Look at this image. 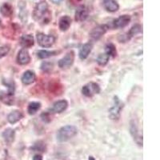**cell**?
<instances>
[{"mask_svg": "<svg viewBox=\"0 0 160 160\" xmlns=\"http://www.w3.org/2000/svg\"><path fill=\"white\" fill-rule=\"evenodd\" d=\"M23 118V114L20 111H13L10 113L8 116V122L11 124H15Z\"/></svg>", "mask_w": 160, "mask_h": 160, "instance_id": "obj_17", "label": "cell"}, {"mask_svg": "<svg viewBox=\"0 0 160 160\" xmlns=\"http://www.w3.org/2000/svg\"><path fill=\"white\" fill-rule=\"evenodd\" d=\"M0 13L4 17H11L13 15V8L10 3L5 2L0 8Z\"/></svg>", "mask_w": 160, "mask_h": 160, "instance_id": "obj_22", "label": "cell"}, {"mask_svg": "<svg viewBox=\"0 0 160 160\" xmlns=\"http://www.w3.org/2000/svg\"><path fill=\"white\" fill-rule=\"evenodd\" d=\"M88 160H95V158H94L93 156H89V158H88Z\"/></svg>", "mask_w": 160, "mask_h": 160, "instance_id": "obj_31", "label": "cell"}, {"mask_svg": "<svg viewBox=\"0 0 160 160\" xmlns=\"http://www.w3.org/2000/svg\"><path fill=\"white\" fill-rule=\"evenodd\" d=\"M123 108V103L117 96L114 97V104L109 110V117L113 120H118L120 118L121 111Z\"/></svg>", "mask_w": 160, "mask_h": 160, "instance_id": "obj_2", "label": "cell"}, {"mask_svg": "<svg viewBox=\"0 0 160 160\" xmlns=\"http://www.w3.org/2000/svg\"><path fill=\"white\" fill-rule=\"evenodd\" d=\"M71 25V18L68 15L61 17L58 21V28L61 31H67Z\"/></svg>", "mask_w": 160, "mask_h": 160, "instance_id": "obj_15", "label": "cell"}, {"mask_svg": "<svg viewBox=\"0 0 160 160\" xmlns=\"http://www.w3.org/2000/svg\"><path fill=\"white\" fill-rule=\"evenodd\" d=\"M15 131L11 128H8L2 132V138H3L4 141L7 144L10 145L15 140Z\"/></svg>", "mask_w": 160, "mask_h": 160, "instance_id": "obj_18", "label": "cell"}, {"mask_svg": "<svg viewBox=\"0 0 160 160\" xmlns=\"http://www.w3.org/2000/svg\"><path fill=\"white\" fill-rule=\"evenodd\" d=\"M35 79H36V75L35 73L32 71H25L21 78L22 82L24 85H30L35 82Z\"/></svg>", "mask_w": 160, "mask_h": 160, "instance_id": "obj_14", "label": "cell"}, {"mask_svg": "<svg viewBox=\"0 0 160 160\" xmlns=\"http://www.w3.org/2000/svg\"><path fill=\"white\" fill-rule=\"evenodd\" d=\"M41 108V103L38 102H30L28 108V112L29 115H34L38 112V110Z\"/></svg>", "mask_w": 160, "mask_h": 160, "instance_id": "obj_23", "label": "cell"}, {"mask_svg": "<svg viewBox=\"0 0 160 160\" xmlns=\"http://www.w3.org/2000/svg\"><path fill=\"white\" fill-rule=\"evenodd\" d=\"M48 4L46 1H42V2H38L35 6L34 11H33V18L34 19L38 21L40 20L44 15H46V13L48 12Z\"/></svg>", "mask_w": 160, "mask_h": 160, "instance_id": "obj_4", "label": "cell"}, {"mask_svg": "<svg viewBox=\"0 0 160 160\" xmlns=\"http://www.w3.org/2000/svg\"><path fill=\"white\" fill-rule=\"evenodd\" d=\"M32 160H42V156L41 155H35Z\"/></svg>", "mask_w": 160, "mask_h": 160, "instance_id": "obj_29", "label": "cell"}, {"mask_svg": "<svg viewBox=\"0 0 160 160\" xmlns=\"http://www.w3.org/2000/svg\"><path fill=\"white\" fill-rule=\"evenodd\" d=\"M31 62V56L27 49L22 48L20 50L17 55V62L20 65H27Z\"/></svg>", "mask_w": 160, "mask_h": 160, "instance_id": "obj_10", "label": "cell"}, {"mask_svg": "<svg viewBox=\"0 0 160 160\" xmlns=\"http://www.w3.org/2000/svg\"><path fill=\"white\" fill-rule=\"evenodd\" d=\"M131 133L132 135L133 138L135 140V142L139 146L142 147V138L139 135V131H138V128L135 124H131Z\"/></svg>", "mask_w": 160, "mask_h": 160, "instance_id": "obj_20", "label": "cell"}, {"mask_svg": "<svg viewBox=\"0 0 160 160\" xmlns=\"http://www.w3.org/2000/svg\"><path fill=\"white\" fill-rule=\"evenodd\" d=\"M34 38L31 35H22L20 38V45L25 49L31 48L34 45Z\"/></svg>", "mask_w": 160, "mask_h": 160, "instance_id": "obj_19", "label": "cell"}, {"mask_svg": "<svg viewBox=\"0 0 160 160\" xmlns=\"http://www.w3.org/2000/svg\"><path fill=\"white\" fill-rule=\"evenodd\" d=\"M89 15V10L85 6H80L75 11V20L77 22H83Z\"/></svg>", "mask_w": 160, "mask_h": 160, "instance_id": "obj_11", "label": "cell"}, {"mask_svg": "<svg viewBox=\"0 0 160 160\" xmlns=\"http://www.w3.org/2000/svg\"><path fill=\"white\" fill-rule=\"evenodd\" d=\"M141 32H142V26L139 25V24H135L130 29L127 35H121L118 38V40L120 41V42H125L131 39L133 36H135V35H138Z\"/></svg>", "mask_w": 160, "mask_h": 160, "instance_id": "obj_8", "label": "cell"}, {"mask_svg": "<svg viewBox=\"0 0 160 160\" xmlns=\"http://www.w3.org/2000/svg\"><path fill=\"white\" fill-rule=\"evenodd\" d=\"M75 52L73 51H69V52L65 55L62 58L58 61V67L62 69H66V68H70L75 61Z\"/></svg>", "mask_w": 160, "mask_h": 160, "instance_id": "obj_6", "label": "cell"}, {"mask_svg": "<svg viewBox=\"0 0 160 160\" xmlns=\"http://www.w3.org/2000/svg\"><path fill=\"white\" fill-rule=\"evenodd\" d=\"M131 17L128 15H123L118 17L115 20H114L113 22V25L114 28H117V29H120V28H123L128 25L131 22Z\"/></svg>", "mask_w": 160, "mask_h": 160, "instance_id": "obj_9", "label": "cell"}, {"mask_svg": "<svg viewBox=\"0 0 160 160\" xmlns=\"http://www.w3.org/2000/svg\"><path fill=\"white\" fill-rule=\"evenodd\" d=\"M56 54V51H46V50H41L37 53L38 58L40 59H45V58H48L51 56H54Z\"/></svg>", "mask_w": 160, "mask_h": 160, "instance_id": "obj_25", "label": "cell"}, {"mask_svg": "<svg viewBox=\"0 0 160 160\" xmlns=\"http://www.w3.org/2000/svg\"><path fill=\"white\" fill-rule=\"evenodd\" d=\"M50 1L54 4H59L60 2H62V0H50Z\"/></svg>", "mask_w": 160, "mask_h": 160, "instance_id": "obj_30", "label": "cell"}, {"mask_svg": "<svg viewBox=\"0 0 160 160\" xmlns=\"http://www.w3.org/2000/svg\"><path fill=\"white\" fill-rule=\"evenodd\" d=\"M108 30V25H99L97 26L96 28H95L90 33V37L91 39L97 41V40L100 39L104 35H105L107 31Z\"/></svg>", "mask_w": 160, "mask_h": 160, "instance_id": "obj_7", "label": "cell"}, {"mask_svg": "<svg viewBox=\"0 0 160 160\" xmlns=\"http://www.w3.org/2000/svg\"><path fill=\"white\" fill-rule=\"evenodd\" d=\"M53 64L49 62H42L41 65V69L44 71V72H49L52 70Z\"/></svg>", "mask_w": 160, "mask_h": 160, "instance_id": "obj_27", "label": "cell"}, {"mask_svg": "<svg viewBox=\"0 0 160 160\" xmlns=\"http://www.w3.org/2000/svg\"><path fill=\"white\" fill-rule=\"evenodd\" d=\"M36 39L38 45L44 48H51L55 42V38L53 35H45L43 33H38L36 35Z\"/></svg>", "mask_w": 160, "mask_h": 160, "instance_id": "obj_3", "label": "cell"}, {"mask_svg": "<svg viewBox=\"0 0 160 160\" xmlns=\"http://www.w3.org/2000/svg\"><path fill=\"white\" fill-rule=\"evenodd\" d=\"M1 23H2V22H1V20H0V27H1Z\"/></svg>", "mask_w": 160, "mask_h": 160, "instance_id": "obj_32", "label": "cell"}, {"mask_svg": "<svg viewBox=\"0 0 160 160\" xmlns=\"http://www.w3.org/2000/svg\"><path fill=\"white\" fill-rule=\"evenodd\" d=\"M10 47L8 45H5V46H2L0 48V58H3L5 57L6 55H8V53L10 51Z\"/></svg>", "mask_w": 160, "mask_h": 160, "instance_id": "obj_28", "label": "cell"}, {"mask_svg": "<svg viewBox=\"0 0 160 160\" xmlns=\"http://www.w3.org/2000/svg\"><path fill=\"white\" fill-rule=\"evenodd\" d=\"M106 54L109 55V57H112V58H115L117 55L116 51V48L115 46L113 43H108L107 44L105 48Z\"/></svg>", "mask_w": 160, "mask_h": 160, "instance_id": "obj_24", "label": "cell"}, {"mask_svg": "<svg viewBox=\"0 0 160 160\" xmlns=\"http://www.w3.org/2000/svg\"><path fill=\"white\" fill-rule=\"evenodd\" d=\"M68 107V102L67 100H59L57 101L55 103L53 104L52 108H51V112L55 113V114H59L65 111Z\"/></svg>", "mask_w": 160, "mask_h": 160, "instance_id": "obj_12", "label": "cell"}, {"mask_svg": "<svg viewBox=\"0 0 160 160\" xmlns=\"http://www.w3.org/2000/svg\"><path fill=\"white\" fill-rule=\"evenodd\" d=\"M100 92V87L96 82H89L82 88V95L87 97H93Z\"/></svg>", "mask_w": 160, "mask_h": 160, "instance_id": "obj_5", "label": "cell"}, {"mask_svg": "<svg viewBox=\"0 0 160 160\" xmlns=\"http://www.w3.org/2000/svg\"><path fill=\"white\" fill-rule=\"evenodd\" d=\"M78 133V130L75 126L67 125L58 130L57 133V140L58 142H63L71 139L75 136Z\"/></svg>", "mask_w": 160, "mask_h": 160, "instance_id": "obj_1", "label": "cell"}, {"mask_svg": "<svg viewBox=\"0 0 160 160\" xmlns=\"http://www.w3.org/2000/svg\"><path fill=\"white\" fill-rule=\"evenodd\" d=\"M103 6L109 12H116L119 9V5L115 0H103Z\"/></svg>", "mask_w": 160, "mask_h": 160, "instance_id": "obj_16", "label": "cell"}, {"mask_svg": "<svg viewBox=\"0 0 160 160\" xmlns=\"http://www.w3.org/2000/svg\"><path fill=\"white\" fill-rule=\"evenodd\" d=\"M109 55H107L106 53H104V54H100L98 56V58H97V62H98V65L103 67V66L107 65L108 62H109Z\"/></svg>", "mask_w": 160, "mask_h": 160, "instance_id": "obj_26", "label": "cell"}, {"mask_svg": "<svg viewBox=\"0 0 160 160\" xmlns=\"http://www.w3.org/2000/svg\"><path fill=\"white\" fill-rule=\"evenodd\" d=\"M0 100L7 105L11 106L14 103V95H10L8 92L6 93L3 91H1L0 92Z\"/></svg>", "mask_w": 160, "mask_h": 160, "instance_id": "obj_21", "label": "cell"}, {"mask_svg": "<svg viewBox=\"0 0 160 160\" xmlns=\"http://www.w3.org/2000/svg\"><path fill=\"white\" fill-rule=\"evenodd\" d=\"M93 48V43L92 42H87V43L83 44L82 46V48H80L79 53H78V56H79L80 59L84 60L88 58V55H90V53L91 52Z\"/></svg>", "mask_w": 160, "mask_h": 160, "instance_id": "obj_13", "label": "cell"}]
</instances>
